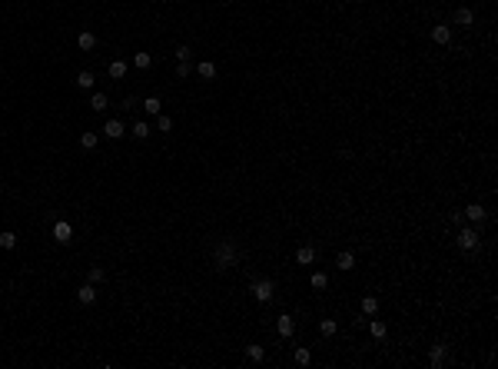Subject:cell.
I'll return each mask as SVG.
<instances>
[{
	"label": "cell",
	"mask_w": 498,
	"mask_h": 369,
	"mask_svg": "<svg viewBox=\"0 0 498 369\" xmlns=\"http://www.w3.org/2000/svg\"><path fill=\"white\" fill-rule=\"evenodd\" d=\"M93 80H96V77H93L90 70H80V74H76V87H80V90H93Z\"/></svg>",
	"instance_id": "ac0fdd59"
},
{
	"label": "cell",
	"mask_w": 498,
	"mask_h": 369,
	"mask_svg": "<svg viewBox=\"0 0 498 369\" xmlns=\"http://www.w3.org/2000/svg\"><path fill=\"white\" fill-rule=\"evenodd\" d=\"M445 352H448V346H445V343H435V346H432V352H428V363H432L435 369L445 366Z\"/></svg>",
	"instance_id": "9c48e42d"
},
{
	"label": "cell",
	"mask_w": 498,
	"mask_h": 369,
	"mask_svg": "<svg viewBox=\"0 0 498 369\" xmlns=\"http://www.w3.org/2000/svg\"><path fill=\"white\" fill-rule=\"evenodd\" d=\"M176 77H180V80H186V77H189V60H186V63H180V67H176Z\"/></svg>",
	"instance_id": "d6a6232c"
},
{
	"label": "cell",
	"mask_w": 498,
	"mask_h": 369,
	"mask_svg": "<svg viewBox=\"0 0 498 369\" xmlns=\"http://www.w3.org/2000/svg\"><path fill=\"white\" fill-rule=\"evenodd\" d=\"M335 330H339L335 319H322V323H319V332H322V336H335Z\"/></svg>",
	"instance_id": "4dcf8cb0"
},
{
	"label": "cell",
	"mask_w": 498,
	"mask_h": 369,
	"mask_svg": "<svg viewBox=\"0 0 498 369\" xmlns=\"http://www.w3.org/2000/svg\"><path fill=\"white\" fill-rule=\"evenodd\" d=\"M452 20H455L459 27H472V23H475V14H472L468 7H459V10H455V17H452Z\"/></svg>",
	"instance_id": "7c38bea8"
},
{
	"label": "cell",
	"mask_w": 498,
	"mask_h": 369,
	"mask_svg": "<svg viewBox=\"0 0 498 369\" xmlns=\"http://www.w3.org/2000/svg\"><path fill=\"white\" fill-rule=\"evenodd\" d=\"M432 40H435L439 47H448V43H452V27H448V23H435V27H432Z\"/></svg>",
	"instance_id": "5b68a950"
},
{
	"label": "cell",
	"mask_w": 498,
	"mask_h": 369,
	"mask_svg": "<svg viewBox=\"0 0 498 369\" xmlns=\"http://www.w3.org/2000/svg\"><path fill=\"white\" fill-rule=\"evenodd\" d=\"M90 110H96V113L107 110V93H100V90L93 93V97H90Z\"/></svg>",
	"instance_id": "ffe728a7"
},
{
	"label": "cell",
	"mask_w": 498,
	"mask_h": 369,
	"mask_svg": "<svg viewBox=\"0 0 498 369\" xmlns=\"http://www.w3.org/2000/svg\"><path fill=\"white\" fill-rule=\"evenodd\" d=\"M315 259V250L313 246H299V253H295V263H302V266H309Z\"/></svg>",
	"instance_id": "2e32d148"
},
{
	"label": "cell",
	"mask_w": 498,
	"mask_h": 369,
	"mask_svg": "<svg viewBox=\"0 0 498 369\" xmlns=\"http://www.w3.org/2000/svg\"><path fill=\"white\" fill-rule=\"evenodd\" d=\"M127 70H129L127 60H113V63H110V77H113V80H123V77H127Z\"/></svg>",
	"instance_id": "e0dca14e"
},
{
	"label": "cell",
	"mask_w": 498,
	"mask_h": 369,
	"mask_svg": "<svg viewBox=\"0 0 498 369\" xmlns=\"http://www.w3.org/2000/svg\"><path fill=\"white\" fill-rule=\"evenodd\" d=\"M103 133H107V140H120V136L127 133V127H123V120H107Z\"/></svg>",
	"instance_id": "ba28073f"
},
{
	"label": "cell",
	"mask_w": 498,
	"mask_h": 369,
	"mask_svg": "<svg viewBox=\"0 0 498 369\" xmlns=\"http://www.w3.org/2000/svg\"><path fill=\"white\" fill-rule=\"evenodd\" d=\"M143 110H147L149 117H156V113H160V97H147V100H143Z\"/></svg>",
	"instance_id": "cb8c5ba5"
},
{
	"label": "cell",
	"mask_w": 498,
	"mask_h": 369,
	"mask_svg": "<svg viewBox=\"0 0 498 369\" xmlns=\"http://www.w3.org/2000/svg\"><path fill=\"white\" fill-rule=\"evenodd\" d=\"M96 140H100L96 133H80V147H83V150H93V147H96Z\"/></svg>",
	"instance_id": "4316f807"
},
{
	"label": "cell",
	"mask_w": 498,
	"mask_h": 369,
	"mask_svg": "<svg viewBox=\"0 0 498 369\" xmlns=\"http://www.w3.org/2000/svg\"><path fill=\"white\" fill-rule=\"evenodd\" d=\"M156 130H160V133H169V130H173V120L163 117V113H156Z\"/></svg>",
	"instance_id": "83f0119b"
},
{
	"label": "cell",
	"mask_w": 498,
	"mask_h": 369,
	"mask_svg": "<svg viewBox=\"0 0 498 369\" xmlns=\"http://www.w3.org/2000/svg\"><path fill=\"white\" fill-rule=\"evenodd\" d=\"M0 246H3V250H14V246H17V233H10V230L0 233Z\"/></svg>",
	"instance_id": "484cf974"
},
{
	"label": "cell",
	"mask_w": 498,
	"mask_h": 369,
	"mask_svg": "<svg viewBox=\"0 0 498 369\" xmlns=\"http://www.w3.org/2000/svg\"><path fill=\"white\" fill-rule=\"evenodd\" d=\"M76 47H80V50H93V47H96V34H93V30H80V34H76Z\"/></svg>",
	"instance_id": "30bf717a"
},
{
	"label": "cell",
	"mask_w": 498,
	"mask_h": 369,
	"mask_svg": "<svg viewBox=\"0 0 498 369\" xmlns=\"http://www.w3.org/2000/svg\"><path fill=\"white\" fill-rule=\"evenodd\" d=\"M76 299H80L83 306H90V303H96V286H93V283H83V286L76 290Z\"/></svg>",
	"instance_id": "52a82bcc"
},
{
	"label": "cell",
	"mask_w": 498,
	"mask_h": 369,
	"mask_svg": "<svg viewBox=\"0 0 498 369\" xmlns=\"http://www.w3.org/2000/svg\"><path fill=\"white\" fill-rule=\"evenodd\" d=\"M54 240L67 246V243L74 240V226H70L67 220H56V223H54Z\"/></svg>",
	"instance_id": "3957f363"
},
{
	"label": "cell",
	"mask_w": 498,
	"mask_h": 369,
	"mask_svg": "<svg viewBox=\"0 0 498 369\" xmlns=\"http://www.w3.org/2000/svg\"><path fill=\"white\" fill-rule=\"evenodd\" d=\"M176 60L186 63V60H189V47H176Z\"/></svg>",
	"instance_id": "1f68e13d"
},
{
	"label": "cell",
	"mask_w": 498,
	"mask_h": 369,
	"mask_svg": "<svg viewBox=\"0 0 498 369\" xmlns=\"http://www.w3.org/2000/svg\"><path fill=\"white\" fill-rule=\"evenodd\" d=\"M369 332H372V339H386V323H382V319H375V316H372V319H369Z\"/></svg>",
	"instance_id": "4fadbf2b"
},
{
	"label": "cell",
	"mask_w": 498,
	"mask_h": 369,
	"mask_svg": "<svg viewBox=\"0 0 498 369\" xmlns=\"http://www.w3.org/2000/svg\"><path fill=\"white\" fill-rule=\"evenodd\" d=\"M276 330H279V336H282V339H289V336L295 332V319H293L289 313H282V316L276 319Z\"/></svg>",
	"instance_id": "8992f818"
},
{
	"label": "cell",
	"mask_w": 498,
	"mask_h": 369,
	"mask_svg": "<svg viewBox=\"0 0 498 369\" xmlns=\"http://www.w3.org/2000/svg\"><path fill=\"white\" fill-rule=\"evenodd\" d=\"M335 266H339V270H342V273H346V270H352V266H355V256H352L349 250H342V253H339V256H335Z\"/></svg>",
	"instance_id": "5bb4252c"
},
{
	"label": "cell",
	"mask_w": 498,
	"mask_h": 369,
	"mask_svg": "<svg viewBox=\"0 0 498 369\" xmlns=\"http://www.w3.org/2000/svg\"><path fill=\"white\" fill-rule=\"evenodd\" d=\"M485 216H488V213H485V206H481V203H472V206H465V220H472V223H481V220H485Z\"/></svg>",
	"instance_id": "8fae6325"
},
{
	"label": "cell",
	"mask_w": 498,
	"mask_h": 369,
	"mask_svg": "<svg viewBox=\"0 0 498 369\" xmlns=\"http://www.w3.org/2000/svg\"><path fill=\"white\" fill-rule=\"evenodd\" d=\"M459 246L461 250H475V246H479V230H475V226H461L459 230Z\"/></svg>",
	"instance_id": "7a4b0ae2"
},
{
	"label": "cell",
	"mask_w": 498,
	"mask_h": 369,
	"mask_svg": "<svg viewBox=\"0 0 498 369\" xmlns=\"http://www.w3.org/2000/svg\"><path fill=\"white\" fill-rule=\"evenodd\" d=\"M362 313H366V316L379 313V299H375V296H366V299H362Z\"/></svg>",
	"instance_id": "44dd1931"
},
{
	"label": "cell",
	"mask_w": 498,
	"mask_h": 369,
	"mask_svg": "<svg viewBox=\"0 0 498 369\" xmlns=\"http://www.w3.org/2000/svg\"><path fill=\"white\" fill-rule=\"evenodd\" d=\"M196 74L203 77V80H213V77H216V63H213V60H203V63L196 67Z\"/></svg>",
	"instance_id": "d6986e66"
},
{
	"label": "cell",
	"mask_w": 498,
	"mask_h": 369,
	"mask_svg": "<svg viewBox=\"0 0 498 369\" xmlns=\"http://www.w3.org/2000/svg\"><path fill=\"white\" fill-rule=\"evenodd\" d=\"M240 256H242V253H240V246H236L233 240H220L216 246H213V266H216V270H229V266H236Z\"/></svg>",
	"instance_id": "6da1fadb"
},
{
	"label": "cell",
	"mask_w": 498,
	"mask_h": 369,
	"mask_svg": "<svg viewBox=\"0 0 498 369\" xmlns=\"http://www.w3.org/2000/svg\"><path fill=\"white\" fill-rule=\"evenodd\" d=\"M133 136H136V140H147V136H149V123L136 120V123H133Z\"/></svg>",
	"instance_id": "d4e9b609"
},
{
	"label": "cell",
	"mask_w": 498,
	"mask_h": 369,
	"mask_svg": "<svg viewBox=\"0 0 498 369\" xmlns=\"http://www.w3.org/2000/svg\"><path fill=\"white\" fill-rule=\"evenodd\" d=\"M309 283H313V290H326V286H329V276H326V273H313Z\"/></svg>",
	"instance_id": "f546056e"
},
{
	"label": "cell",
	"mask_w": 498,
	"mask_h": 369,
	"mask_svg": "<svg viewBox=\"0 0 498 369\" xmlns=\"http://www.w3.org/2000/svg\"><path fill=\"white\" fill-rule=\"evenodd\" d=\"M103 279H107V270H103V266H90V283H93V286L103 283Z\"/></svg>",
	"instance_id": "f1b7e54d"
},
{
	"label": "cell",
	"mask_w": 498,
	"mask_h": 369,
	"mask_svg": "<svg viewBox=\"0 0 498 369\" xmlns=\"http://www.w3.org/2000/svg\"><path fill=\"white\" fill-rule=\"evenodd\" d=\"M253 296H256V303H269L273 299V283L269 279H256L253 283Z\"/></svg>",
	"instance_id": "277c9868"
},
{
	"label": "cell",
	"mask_w": 498,
	"mask_h": 369,
	"mask_svg": "<svg viewBox=\"0 0 498 369\" xmlns=\"http://www.w3.org/2000/svg\"><path fill=\"white\" fill-rule=\"evenodd\" d=\"M149 63H153L149 54H133V67H136V70H149Z\"/></svg>",
	"instance_id": "7402d4cb"
},
{
	"label": "cell",
	"mask_w": 498,
	"mask_h": 369,
	"mask_svg": "<svg viewBox=\"0 0 498 369\" xmlns=\"http://www.w3.org/2000/svg\"><path fill=\"white\" fill-rule=\"evenodd\" d=\"M309 363H313V352L306 350V346H299L295 350V366H309Z\"/></svg>",
	"instance_id": "603a6c76"
},
{
	"label": "cell",
	"mask_w": 498,
	"mask_h": 369,
	"mask_svg": "<svg viewBox=\"0 0 498 369\" xmlns=\"http://www.w3.org/2000/svg\"><path fill=\"white\" fill-rule=\"evenodd\" d=\"M246 356H249L253 363H266V350H262L259 343H249V346H246Z\"/></svg>",
	"instance_id": "9a60e30c"
}]
</instances>
